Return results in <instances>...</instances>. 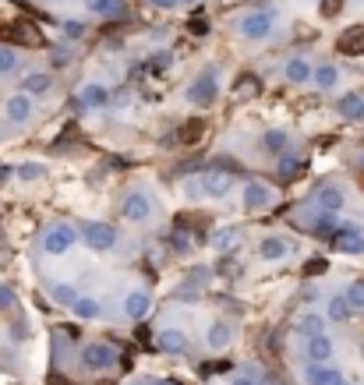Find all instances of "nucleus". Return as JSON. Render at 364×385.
<instances>
[{
  "mask_svg": "<svg viewBox=\"0 0 364 385\" xmlns=\"http://www.w3.org/2000/svg\"><path fill=\"white\" fill-rule=\"evenodd\" d=\"M75 241H78V230H75L71 223H57V226L43 237V251H46V255H64V251L75 248Z\"/></svg>",
  "mask_w": 364,
  "mask_h": 385,
  "instance_id": "f257e3e1",
  "label": "nucleus"
},
{
  "mask_svg": "<svg viewBox=\"0 0 364 385\" xmlns=\"http://www.w3.org/2000/svg\"><path fill=\"white\" fill-rule=\"evenodd\" d=\"M216 93H219V85H216V71H205V75H198L191 85H187V99L194 102V106H212L216 102Z\"/></svg>",
  "mask_w": 364,
  "mask_h": 385,
  "instance_id": "f03ea898",
  "label": "nucleus"
},
{
  "mask_svg": "<svg viewBox=\"0 0 364 385\" xmlns=\"http://www.w3.org/2000/svg\"><path fill=\"white\" fill-rule=\"evenodd\" d=\"M0 36H4V43H21V46H39L43 43V36L32 21H11V25L0 28Z\"/></svg>",
  "mask_w": 364,
  "mask_h": 385,
  "instance_id": "7ed1b4c3",
  "label": "nucleus"
},
{
  "mask_svg": "<svg viewBox=\"0 0 364 385\" xmlns=\"http://www.w3.org/2000/svg\"><path fill=\"white\" fill-rule=\"evenodd\" d=\"M82 237H85V244H89L92 251H110L117 244V230L110 223H85Z\"/></svg>",
  "mask_w": 364,
  "mask_h": 385,
  "instance_id": "20e7f679",
  "label": "nucleus"
},
{
  "mask_svg": "<svg viewBox=\"0 0 364 385\" xmlns=\"http://www.w3.org/2000/svg\"><path fill=\"white\" fill-rule=\"evenodd\" d=\"M120 216H124L128 223H145V219L152 216V201H149V194L131 191L124 201H120Z\"/></svg>",
  "mask_w": 364,
  "mask_h": 385,
  "instance_id": "39448f33",
  "label": "nucleus"
},
{
  "mask_svg": "<svg viewBox=\"0 0 364 385\" xmlns=\"http://www.w3.org/2000/svg\"><path fill=\"white\" fill-rule=\"evenodd\" d=\"M234 188V174L230 170H209L202 174V194L205 198H227Z\"/></svg>",
  "mask_w": 364,
  "mask_h": 385,
  "instance_id": "423d86ee",
  "label": "nucleus"
},
{
  "mask_svg": "<svg viewBox=\"0 0 364 385\" xmlns=\"http://www.w3.org/2000/svg\"><path fill=\"white\" fill-rule=\"evenodd\" d=\"M82 361H85L89 371H106V368L117 364V354H113V347H106V343H89V347L82 350Z\"/></svg>",
  "mask_w": 364,
  "mask_h": 385,
  "instance_id": "0eeeda50",
  "label": "nucleus"
},
{
  "mask_svg": "<svg viewBox=\"0 0 364 385\" xmlns=\"http://www.w3.org/2000/svg\"><path fill=\"white\" fill-rule=\"evenodd\" d=\"M273 32V14L269 11H251L248 18H241V36L244 39H266Z\"/></svg>",
  "mask_w": 364,
  "mask_h": 385,
  "instance_id": "6e6552de",
  "label": "nucleus"
},
{
  "mask_svg": "<svg viewBox=\"0 0 364 385\" xmlns=\"http://www.w3.org/2000/svg\"><path fill=\"white\" fill-rule=\"evenodd\" d=\"M333 248L336 251H343V255H361L364 251V233L358 230V226H340L336 230V237H333Z\"/></svg>",
  "mask_w": 364,
  "mask_h": 385,
  "instance_id": "1a4fd4ad",
  "label": "nucleus"
},
{
  "mask_svg": "<svg viewBox=\"0 0 364 385\" xmlns=\"http://www.w3.org/2000/svg\"><path fill=\"white\" fill-rule=\"evenodd\" d=\"M4 113H7V120H11V124H25V120L32 117V96H28V93L11 96L7 102H4Z\"/></svg>",
  "mask_w": 364,
  "mask_h": 385,
  "instance_id": "9d476101",
  "label": "nucleus"
},
{
  "mask_svg": "<svg viewBox=\"0 0 364 385\" xmlns=\"http://www.w3.org/2000/svg\"><path fill=\"white\" fill-rule=\"evenodd\" d=\"M336 46H340V53H347V57H364V25H350V28L336 39Z\"/></svg>",
  "mask_w": 364,
  "mask_h": 385,
  "instance_id": "9b49d317",
  "label": "nucleus"
},
{
  "mask_svg": "<svg viewBox=\"0 0 364 385\" xmlns=\"http://www.w3.org/2000/svg\"><path fill=\"white\" fill-rule=\"evenodd\" d=\"M262 93V78L259 75H241L237 82H234V89H230V96H234V102H248V99H255Z\"/></svg>",
  "mask_w": 364,
  "mask_h": 385,
  "instance_id": "f8f14e48",
  "label": "nucleus"
},
{
  "mask_svg": "<svg viewBox=\"0 0 364 385\" xmlns=\"http://www.w3.org/2000/svg\"><path fill=\"white\" fill-rule=\"evenodd\" d=\"M269 201H273V191H269L266 184H259V181H251V184H244V209H248V212H259V209H269Z\"/></svg>",
  "mask_w": 364,
  "mask_h": 385,
  "instance_id": "ddd939ff",
  "label": "nucleus"
},
{
  "mask_svg": "<svg viewBox=\"0 0 364 385\" xmlns=\"http://www.w3.org/2000/svg\"><path fill=\"white\" fill-rule=\"evenodd\" d=\"M304 382L308 385H343V375L336 368H329V364H308Z\"/></svg>",
  "mask_w": 364,
  "mask_h": 385,
  "instance_id": "4468645a",
  "label": "nucleus"
},
{
  "mask_svg": "<svg viewBox=\"0 0 364 385\" xmlns=\"http://www.w3.org/2000/svg\"><path fill=\"white\" fill-rule=\"evenodd\" d=\"M286 255H290V241H283V237H262V241H259V258L279 262V258H286Z\"/></svg>",
  "mask_w": 364,
  "mask_h": 385,
  "instance_id": "2eb2a0df",
  "label": "nucleus"
},
{
  "mask_svg": "<svg viewBox=\"0 0 364 385\" xmlns=\"http://www.w3.org/2000/svg\"><path fill=\"white\" fill-rule=\"evenodd\" d=\"M308 357H311V364H326V361L333 357V339H329L326 332L308 336Z\"/></svg>",
  "mask_w": 364,
  "mask_h": 385,
  "instance_id": "dca6fc26",
  "label": "nucleus"
},
{
  "mask_svg": "<svg viewBox=\"0 0 364 385\" xmlns=\"http://www.w3.org/2000/svg\"><path fill=\"white\" fill-rule=\"evenodd\" d=\"M149 307H152V300H149L145 290H135V293H128V300H124V311H128V318H135V322H142V318L149 315Z\"/></svg>",
  "mask_w": 364,
  "mask_h": 385,
  "instance_id": "f3484780",
  "label": "nucleus"
},
{
  "mask_svg": "<svg viewBox=\"0 0 364 385\" xmlns=\"http://www.w3.org/2000/svg\"><path fill=\"white\" fill-rule=\"evenodd\" d=\"M174 138H177V145H194V142H202V138H205V120H198V117H194V120H184Z\"/></svg>",
  "mask_w": 364,
  "mask_h": 385,
  "instance_id": "a211bd4d",
  "label": "nucleus"
},
{
  "mask_svg": "<svg viewBox=\"0 0 364 385\" xmlns=\"http://www.w3.org/2000/svg\"><path fill=\"white\" fill-rule=\"evenodd\" d=\"M156 343H160V350H167V354H184V350H187V336H184L181 329H163Z\"/></svg>",
  "mask_w": 364,
  "mask_h": 385,
  "instance_id": "6ab92c4d",
  "label": "nucleus"
},
{
  "mask_svg": "<svg viewBox=\"0 0 364 385\" xmlns=\"http://www.w3.org/2000/svg\"><path fill=\"white\" fill-rule=\"evenodd\" d=\"M336 110H340V117H343V120H361V117H364V96H358V93H347V96L336 102Z\"/></svg>",
  "mask_w": 364,
  "mask_h": 385,
  "instance_id": "aec40b11",
  "label": "nucleus"
},
{
  "mask_svg": "<svg viewBox=\"0 0 364 385\" xmlns=\"http://www.w3.org/2000/svg\"><path fill=\"white\" fill-rule=\"evenodd\" d=\"M311 78H315V68H311L308 60L293 57V60L286 64V82H293V85H304V82H311Z\"/></svg>",
  "mask_w": 364,
  "mask_h": 385,
  "instance_id": "412c9836",
  "label": "nucleus"
},
{
  "mask_svg": "<svg viewBox=\"0 0 364 385\" xmlns=\"http://www.w3.org/2000/svg\"><path fill=\"white\" fill-rule=\"evenodd\" d=\"M205 343H209V350H227L230 347V325L227 322H212Z\"/></svg>",
  "mask_w": 364,
  "mask_h": 385,
  "instance_id": "4be33fe9",
  "label": "nucleus"
},
{
  "mask_svg": "<svg viewBox=\"0 0 364 385\" xmlns=\"http://www.w3.org/2000/svg\"><path fill=\"white\" fill-rule=\"evenodd\" d=\"M286 145H290V135H286V131H279V127H273V131H266V135H262V149H266V152H273V156H283V152H286Z\"/></svg>",
  "mask_w": 364,
  "mask_h": 385,
  "instance_id": "5701e85b",
  "label": "nucleus"
},
{
  "mask_svg": "<svg viewBox=\"0 0 364 385\" xmlns=\"http://www.w3.org/2000/svg\"><path fill=\"white\" fill-rule=\"evenodd\" d=\"M21 93H28V96H43V93H50V75H46V71H32V75H25Z\"/></svg>",
  "mask_w": 364,
  "mask_h": 385,
  "instance_id": "b1692460",
  "label": "nucleus"
},
{
  "mask_svg": "<svg viewBox=\"0 0 364 385\" xmlns=\"http://www.w3.org/2000/svg\"><path fill=\"white\" fill-rule=\"evenodd\" d=\"M340 226H343V223L336 219V212H318V219L311 223V230H315L318 237H329V241L336 237V230H340Z\"/></svg>",
  "mask_w": 364,
  "mask_h": 385,
  "instance_id": "393cba45",
  "label": "nucleus"
},
{
  "mask_svg": "<svg viewBox=\"0 0 364 385\" xmlns=\"http://www.w3.org/2000/svg\"><path fill=\"white\" fill-rule=\"evenodd\" d=\"M343 201H347V198H343L340 188H322V191H318V209H322V212H340Z\"/></svg>",
  "mask_w": 364,
  "mask_h": 385,
  "instance_id": "a878e982",
  "label": "nucleus"
},
{
  "mask_svg": "<svg viewBox=\"0 0 364 385\" xmlns=\"http://www.w3.org/2000/svg\"><path fill=\"white\" fill-rule=\"evenodd\" d=\"M82 102H85V106H95V110H99V106H106V102H110V93H106V89H103L99 82H89V85L82 89Z\"/></svg>",
  "mask_w": 364,
  "mask_h": 385,
  "instance_id": "bb28decb",
  "label": "nucleus"
},
{
  "mask_svg": "<svg viewBox=\"0 0 364 385\" xmlns=\"http://www.w3.org/2000/svg\"><path fill=\"white\" fill-rule=\"evenodd\" d=\"M85 7H89L92 14H99V18H113V14L124 11L120 0H85Z\"/></svg>",
  "mask_w": 364,
  "mask_h": 385,
  "instance_id": "cd10ccee",
  "label": "nucleus"
},
{
  "mask_svg": "<svg viewBox=\"0 0 364 385\" xmlns=\"http://www.w3.org/2000/svg\"><path fill=\"white\" fill-rule=\"evenodd\" d=\"M315 82H318V89H333L340 82V71L333 64H322V68H315Z\"/></svg>",
  "mask_w": 364,
  "mask_h": 385,
  "instance_id": "c85d7f7f",
  "label": "nucleus"
},
{
  "mask_svg": "<svg viewBox=\"0 0 364 385\" xmlns=\"http://www.w3.org/2000/svg\"><path fill=\"white\" fill-rule=\"evenodd\" d=\"M347 315H350L347 293H343V297H333V300H329V318H333V322H347Z\"/></svg>",
  "mask_w": 364,
  "mask_h": 385,
  "instance_id": "c756f323",
  "label": "nucleus"
},
{
  "mask_svg": "<svg viewBox=\"0 0 364 385\" xmlns=\"http://www.w3.org/2000/svg\"><path fill=\"white\" fill-rule=\"evenodd\" d=\"M71 307H75L78 318H95V315H99V300H95V297H78Z\"/></svg>",
  "mask_w": 364,
  "mask_h": 385,
  "instance_id": "7c9ffc66",
  "label": "nucleus"
},
{
  "mask_svg": "<svg viewBox=\"0 0 364 385\" xmlns=\"http://www.w3.org/2000/svg\"><path fill=\"white\" fill-rule=\"evenodd\" d=\"M237 241H241V230H234V226H227V230H219V233H216V248H219V251L237 248Z\"/></svg>",
  "mask_w": 364,
  "mask_h": 385,
  "instance_id": "2f4dec72",
  "label": "nucleus"
},
{
  "mask_svg": "<svg viewBox=\"0 0 364 385\" xmlns=\"http://www.w3.org/2000/svg\"><path fill=\"white\" fill-rule=\"evenodd\" d=\"M301 329H304L308 336H318V332H326V318H322V315H304V318H301Z\"/></svg>",
  "mask_w": 364,
  "mask_h": 385,
  "instance_id": "473e14b6",
  "label": "nucleus"
},
{
  "mask_svg": "<svg viewBox=\"0 0 364 385\" xmlns=\"http://www.w3.org/2000/svg\"><path fill=\"white\" fill-rule=\"evenodd\" d=\"M209 28H212V25H209V14H194V18L187 21V32H191V36H209Z\"/></svg>",
  "mask_w": 364,
  "mask_h": 385,
  "instance_id": "72a5a7b5",
  "label": "nucleus"
},
{
  "mask_svg": "<svg viewBox=\"0 0 364 385\" xmlns=\"http://www.w3.org/2000/svg\"><path fill=\"white\" fill-rule=\"evenodd\" d=\"M347 300H350V307H361V311H364V280L350 283V290H347Z\"/></svg>",
  "mask_w": 364,
  "mask_h": 385,
  "instance_id": "f704fd0d",
  "label": "nucleus"
},
{
  "mask_svg": "<svg viewBox=\"0 0 364 385\" xmlns=\"http://www.w3.org/2000/svg\"><path fill=\"white\" fill-rule=\"evenodd\" d=\"M18 177H21V181H39V177H43V167H39V163H21V167H18Z\"/></svg>",
  "mask_w": 364,
  "mask_h": 385,
  "instance_id": "c9c22d12",
  "label": "nucleus"
},
{
  "mask_svg": "<svg viewBox=\"0 0 364 385\" xmlns=\"http://www.w3.org/2000/svg\"><path fill=\"white\" fill-rule=\"evenodd\" d=\"M53 300H57V304H75V300H78V293L68 287V283H61V287H53Z\"/></svg>",
  "mask_w": 364,
  "mask_h": 385,
  "instance_id": "e433bc0d",
  "label": "nucleus"
},
{
  "mask_svg": "<svg viewBox=\"0 0 364 385\" xmlns=\"http://www.w3.org/2000/svg\"><path fill=\"white\" fill-rule=\"evenodd\" d=\"M343 4H347V0H322L318 11H322V18H336V14L343 11Z\"/></svg>",
  "mask_w": 364,
  "mask_h": 385,
  "instance_id": "4c0bfd02",
  "label": "nucleus"
},
{
  "mask_svg": "<svg viewBox=\"0 0 364 385\" xmlns=\"http://www.w3.org/2000/svg\"><path fill=\"white\" fill-rule=\"evenodd\" d=\"M14 68H18V57L11 50H0V75H11Z\"/></svg>",
  "mask_w": 364,
  "mask_h": 385,
  "instance_id": "58836bf2",
  "label": "nucleus"
},
{
  "mask_svg": "<svg viewBox=\"0 0 364 385\" xmlns=\"http://www.w3.org/2000/svg\"><path fill=\"white\" fill-rule=\"evenodd\" d=\"M297 170H301V159H286V156L279 159V177H293Z\"/></svg>",
  "mask_w": 364,
  "mask_h": 385,
  "instance_id": "ea45409f",
  "label": "nucleus"
},
{
  "mask_svg": "<svg viewBox=\"0 0 364 385\" xmlns=\"http://www.w3.org/2000/svg\"><path fill=\"white\" fill-rule=\"evenodd\" d=\"M170 244H174L177 251H187V248H191V237H187L184 230H174V237H170Z\"/></svg>",
  "mask_w": 364,
  "mask_h": 385,
  "instance_id": "a19ab883",
  "label": "nucleus"
},
{
  "mask_svg": "<svg viewBox=\"0 0 364 385\" xmlns=\"http://www.w3.org/2000/svg\"><path fill=\"white\" fill-rule=\"evenodd\" d=\"M64 32H68L71 39H82V32H85V28H82V21H78V18H71V21H64Z\"/></svg>",
  "mask_w": 364,
  "mask_h": 385,
  "instance_id": "79ce46f5",
  "label": "nucleus"
},
{
  "mask_svg": "<svg viewBox=\"0 0 364 385\" xmlns=\"http://www.w3.org/2000/svg\"><path fill=\"white\" fill-rule=\"evenodd\" d=\"M7 307H14V293L7 287H0V311H7Z\"/></svg>",
  "mask_w": 364,
  "mask_h": 385,
  "instance_id": "37998d69",
  "label": "nucleus"
},
{
  "mask_svg": "<svg viewBox=\"0 0 364 385\" xmlns=\"http://www.w3.org/2000/svg\"><path fill=\"white\" fill-rule=\"evenodd\" d=\"M167 64H170V53H160V57H152V60H149V68H152V71H163Z\"/></svg>",
  "mask_w": 364,
  "mask_h": 385,
  "instance_id": "c03bdc74",
  "label": "nucleus"
},
{
  "mask_svg": "<svg viewBox=\"0 0 364 385\" xmlns=\"http://www.w3.org/2000/svg\"><path fill=\"white\" fill-rule=\"evenodd\" d=\"M68 60H71V53H68V50H57V53H53V64H57V68H64Z\"/></svg>",
  "mask_w": 364,
  "mask_h": 385,
  "instance_id": "a18cd8bd",
  "label": "nucleus"
},
{
  "mask_svg": "<svg viewBox=\"0 0 364 385\" xmlns=\"http://www.w3.org/2000/svg\"><path fill=\"white\" fill-rule=\"evenodd\" d=\"M152 7H160V11H170V7H177V0H149Z\"/></svg>",
  "mask_w": 364,
  "mask_h": 385,
  "instance_id": "49530a36",
  "label": "nucleus"
},
{
  "mask_svg": "<svg viewBox=\"0 0 364 385\" xmlns=\"http://www.w3.org/2000/svg\"><path fill=\"white\" fill-rule=\"evenodd\" d=\"M322 269H326V262H308V269H304V273H308V276H315V273H322Z\"/></svg>",
  "mask_w": 364,
  "mask_h": 385,
  "instance_id": "de8ad7c7",
  "label": "nucleus"
},
{
  "mask_svg": "<svg viewBox=\"0 0 364 385\" xmlns=\"http://www.w3.org/2000/svg\"><path fill=\"white\" fill-rule=\"evenodd\" d=\"M230 385H259V382H255V379H244V375H241V379H234Z\"/></svg>",
  "mask_w": 364,
  "mask_h": 385,
  "instance_id": "09e8293b",
  "label": "nucleus"
},
{
  "mask_svg": "<svg viewBox=\"0 0 364 385\" xmlns=\"http://www.w3.org/2000/svg\"><path fill=\"white\" fill-rule=\"evenodd\" d=\"M156 385H177V382H170V379H163V382H156Z\"/></svg>",
  "mask_w": 364,
  "mask_h": 385,
  "instance_id": "8fccbe9b",
  "label": "nucleus"
},
{
  "mask_svg": "<svg viewBox=\"0 0 364 385\" xmlns=\"http://www.w3.org/2000/svg\"><path fill=\"white\" fill-rule=\"evenodd\" d=\"M262 385H279V382H276V379H266V382H262Z\"/></svg>",
  "mask_w": 364,
  "mask_h": 385,
  "instance_id": "3c124183",
  "label": "nucleus"
},
{
  "mask_svg": "<svg viewBox=\"0 0 364 385\" xmlns=\"http://www.w3.org/2000/svg\"><path fill=\"white\" fill-rule=\"evenodd\" d=\"M343 385H350V382H343Z\"/></svg>",
  "mask_w": 364,
  "mask_h": 385,
  "instance_id": "603ef678",
  "label": "nucleus"
},
{
  "mask_svg": "<svg viewBox=\"0 0 364 385\" xmlns=\"http://www.w3.org/2000/svg\"><path fill=\"white\" fill-rule=\"evenodd\" d=\"M361 184H364V177H361Z\"/></svg>",
  "mask_w": 364,
  "mask_h": 385,
  "instance_id": "864d4df0",
  "label": "nucleus"
},
{
  "mask_svg": "<svg viewBox=\"0 0 364 385\" xmlns=\"http://www.w3.org/2000/svg\"><path fill=\"white\" fill-rule=\"evenodd\" d=\"M191 4H194V0H191Z\"/></svg>",
  "mask_w": 364,
  "mask_h": 385,
  "instance_id": "5fc2aeb1",
  "label": "nucleus"
}]
</instances>
